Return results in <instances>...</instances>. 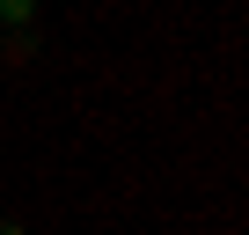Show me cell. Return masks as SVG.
<instances>
[{"instance_id":"obj_1","label":"cell","mask_w":249,"mask_h":235,"mask_svg":"<svg viewBox=\"0 0 249 235\" xmlns=\"http://www.w3.org/2000/svg\"><path fill=\"white\" fill-rule=\"evenodd\" d=\"M37 52H44V37H37V30H0V66H30Z\"/></svg>"},{"instance_id":"obj_2","label":"cell","mask_w":249,"mask_h":235,"mask_svg":"<svg viewBox=\"0 0 249 235\" xmlns=\"http://www.w3.org/2000/svg\"><path fill=\"white\" fill-rule=\"evenodd\" d=\"M0 30H37V0H0Z\"/></svg>"},{"instance_id":"obj_3","label":"cell","mask_w":249,"mask_h":235,"mask_svg":"<svg viewBox=\"0 0 249 235\" xmlns=\"http://www.w3.org/2000/svg\"><path fill=\"white\" fill-rule=\"evenodd\" d=\"M0 235H30V228H22V220H0Z\"/></svg>"}]
</instances>
